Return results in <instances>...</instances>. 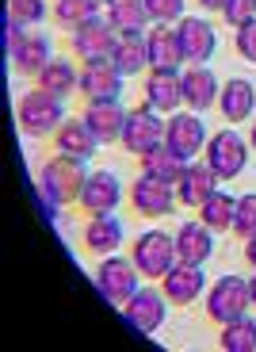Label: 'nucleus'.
<instances>
[{
    "mask_svg": "<svg viewBox=\"0 0 256 352\" xmlns=\"http://www.w3.org/2000/svg\"><path fill=\"white\" fill-rule=\"evenodd\" d=\"M146 104L161 115H172L184 104V88H180V73L176 69H150L146 77Z\"/></svg>",
    "mask_w": 256,
    "mask_h": 352,
    "instance_id": "nucleus-18",
    "label": "nucleus"
},
{
    "mask_svg": "<svg viewBox=\"0 0 256 352\" xmlns=\"http://www.w3.org/2000/svg\"><path fill=\"white\" fill-rule=\"evenodd\" d=\"M187 161L180 157V153H172L161 142V146H153L150 153H141V173H150V176H161V180H168V184H176L180 173H184Z\"/></svg>",
    "mask_w": 256,
    "mask_h": 352,
    "instance_id": "nucleus-29",
    "label": "nucleus"
},
{
    "mask_svg": "<svg viewBox=\"0 0 256 352\" xmlns=\"http://www.w3.org/2000/svg\"><path fill=\"white\" fill-rule=\"evenodd\" d=\"M100 4H111V0H100Z\"/></svg>",
    "mask_w": 256,
    "mask_h": 352,
    "instance_id": "nucleus-42",
    "label": "nucleus"
},
{
    "mask_svg": "<svg viewBox=\"0 0 256 352\" xmlns=\"http://www.w3.org/2000/svg\"><path fill=\"white\" fill-rule=\"evenodd\" d=\"M218 192V176L207 161H187L184 173L176 180V199L187 203V207H203L211 195Z\"/></svg>",
    "mask_w": 256,
    "mask_h": 352,
    "instance_id": "nucleus-14",
    "label": "nucleus"
},
{
    "mask_svg": "<svg viewBox=\"0 0 256 352\" xmlns=\"http://www.w3.org/2000/svg\"><path fill=\"white\" fill-rule=\"evenodd\" d=\"M100 16V0H54V19L69 31H77L80 23Z\"/></svg>",
    "mask_w": 256,
    "mask_h": 352,
    "instance_id": "nucleus-32",
    "label": "nucleus"
},
{
    "mask_svg": "<svg viewBox=\"0 0 256 352\" xmlns=\"http://www.w3.org/2000/svg\"><path fill=\"white\" fill-rule=\"evenodd\" d=\"M199 8H207V12H222V8H226V0H199Z\"/></svg>",
    "mask_w": 256,
    "mask_h": 352,
    "instance_id": "nucleus-39",
    "label": "nucleus"
},
{
    "mask_svg": "<svg viewBox=\"0 0 256 352\" xmlns=\"http://www.w3.org/2000/svg\"><path fill=\"white\" fill-rule=\"evenodd\" d=\"M8 54H12L16 73H23V77H38V73L46 69V62L54 58V54H50V38H46L43 31H23V35L8 46Z\"/></svg>",
    "mask_w": 256,
    "mask_h": 352,
    "instance_id": "nucleus-15",
    "label": "nucleus"
},
{
    "mask_svg": "<svg viewBox=\"0 0 256 352\" xmlns=\"http://www.w3.org/2000/svg\"><path fill=\"white\" fill-rule=\"evenodd\" d=\"M111 65H115L123 77H138L141 69H150L146 38L141 35H119V46H115V54H111Z\"/></svg>",
    "mask_w": 256,
    "mask_h": 352,
    "instance_id": "nucleus-27",
    "label": "nucleus"
},
{
    "mask_svg": "<svg viewBox=\"0 0 256 352\" xmlns=\"http://www.w3.org/2000/svg\"><path fill=\"white\" fill-rule=\"evenodd\" d=\"M134 264H138L141 276H165L172 264L180 261L176 256V238H168V234H161V230H146L138 241H134Z\"/></svg>",
    "mask_w": 256,
    "mask_h": 352,
    "instance_id": "nucleus-6",
    "label": "nucleus"
},
{
    "mask_svg": "<svg viewBox=\"0 0 256 352\" xmlns=\"http://www.w3.org/2000/svg\"><path fill=\"white\" fill-rule=\"evenodd\" d=\"M176 35H180L184 62H191V65L211 62V54H214V27L207 23V19L184 16V19H180V27H176Z\"/></svg>",
    "mask_w": 256,
    "mask_h": 352,
    "instance_id": "nucleus-16",
    "label": "nucleus"
},
{
    "mask_svg": "<svg viewBox=\"0 0 256 352\" xmlns=\"http://www.w3.org/2000/svg\"><path fill=\"white\" fill-rule=\"evenodd\" d=\"M180 88H184V104L191 111H207L211 104H218V80L207 65H191L187 73H180Z\"/></svg>",
    "mask_w": 256,
    "mask_h": 352,
    "instance_id": "nucleus-21",
    "label": "nucleus"
},
{
    "mask_svg": "<svg viewBox=\"0 0 256 352\" xmlns=\"http://www.w3.org/2000/svg\"><path fill=\"white\" fill-rule=\"evenodd\" d=\"M38 88H46L50 96H69V92H77L80 88V73L73 69V62H65V58H50L46 62V69L38 73Z\"/></svg>",
    "mask_w": 256,
    "mask_h": 352,
    "instance_id": "nucleus-28",
    "label": "nucleus"
},
{
    "mask_svg": "<svg viewBox=\"0 0 256 352\" xmlns=\"http://www.w3.org/2000/svg\"><path fill=\"white\" fill-rule=\"evenodd\" d=\"M245 261H248V264H253V268H256V234H253V238L245 241Z\"/></svg>",
    "mask_w": 256,
    "mask_h": 352,
    "instance_id": "nucleus-38",
    "label": "nucleus"
},
{
    "mask_svg": "<svg viewBox=\"0 0 256 352\" xmlns=\"http://www.w3.org/2000/svg\"><path fill=\"white\" fill-rule=\"evenodd\" d=\"M214 230L203 226V222H184L176 230V256L184 264H207L214 253Z\"/></svg>",
    "mask_w": 256,
    "mask_h": 352,
    "instance_id": "nucleus-22",
    "label": "nucleus"
},
{
    "mask_svg": "<svg viewBox=\"0 0 256 352\" xmlns=\"http://www.w3.org/2000/svg\"><path fill=\"white\" fill-rule=\"evenodd\" d=\"M168 295L165 291H153V287H138L126 299V307H123V318H126V326L130 329H138L141 337H150V333H157L161 329V322H165V314H168Z\"/></svg>",
    "mask_w": 256,
    "mask_h": 352,
    "instance_id": "nucleus-9",
    "label": "nucleus"
},
{
    "mask_svg": "<svg viewBox=\"0 0 256 352\" xmlns=\"http://www.w3.org/2000/svg\"><path fill=\"white\" fill-rule=\"evenodd\" d=\"M237 54L245 62L256 65V19H248V23L237 27Z\"/></svg>",
    "mask_w": 256,
    "mask_h": 352,
    "instance_id": "nucleus-37",
    "label": "nucleus"
},
{
    "mask_svg": "<svg viewBox=\"0 0 256 352\" xmlns=\"http://www.w3.org/2000/svg\"><path fill=\"white\" fill-rule=\"evenodd\" d=\"M218 344L226 352H256V322L253 318H233V322H226L222 326V337H218Z\"/></svg>",
    "mask_w": 256,
    "mask_h": 352,
    "instance_id": "nucleus-30",
    "label": "nucleus"
},
{
    "mask_svg": "<svg viewBox=\"0 0 256 352\" xmlns=\"http://www.w3.org/2000/svg\"><path fill=\"white\" fill-rule=\"evenodd\" d=\"M8 19L19 27H38L46 19V0H8Z\"/></svg>",
    "mask_w": 256,
    "mask_h": 352,
    "instance_id": "nucleus-33",
    "label": "nucleus"
},
{
    "mask_svg": "<svg viewBox=\"0 0 256 352\" xmlns=\"http://www.w3.org/2000/svg\"><path fill=\"white\" fill-rule=\"evenodd\" d=\"M146 50H150V69H180L184 65L180 35L168 23H153L146 31Z\"/></svg>",
    "mask_w": 256,
    "mask_h": 352,
    "instance_id": "nucleus-19",
    "label": "nucleus"
},
{
    "mask_svg": "<svg viewBox=\"0 0 256 352\" xmlns=\"http://www.w3.org/2000/svg\"><path fill=\"white\" fill-rule=\"evenodd\" d=\"M218 107L226 115V123H245L256 107V88L248 85L245 77H233L230 85L218 92Z\"/></svg>",
    "mask_w": 256,
    "mask_h": 352,
    "instance_id": "nucleus-24",
    "label": "nucleus"
},
{
    "mask_svg": "<svg viewBox=\"0 0 256 352\" xmlns=\"http://www.w3.org/2000/svg\"><path fill=\"white\" fill-rule=\"evenodd\" d=\"M119 199H123V184H119L115 176L107 173H89V184L80 192V207L89 214H115Z\"/></svg>",
    "mask_w": 256,
    "mask_h": 352,
    "instance_id": "nucleus-17",
    "label": "nucleus"
},
{
    "mask_svg": "<svg viewBox=\"0 0 256 352\" xmlns=\"http://www.w3.org/2000/svg\"><path fill=\"white\" fill-rule=\"evenodd\" d=\"M123 245V222L115 214H92L89 226H84V249L100 256H111Z\"/></svg>",
    "mask_w": 256,
    "mask_h": 352,
    "instance_id": "nucleus-23",
    "label": "nucleus"
},
{
    "mask_svg": "<svg viewBox=\"0 0 256 352\" xmlns=\"http://www.w3.org/2000/svg\"><path fill=\"white\" fill-rule=\"evenodd\" d=\"M107 23L115 27L119 35H141L146 23H150L146 0H111L107 4Z\"/></svg>",
    "mask_w": 256,
    "mask_h": 352,
    "instance_id": "nucleus-26",
    "label": "nucleus"
},
{
    "mask_svg": "<svg viewBox=\"0 0 256 352\" xmlns=\"http://www.w3.org/2000/svg\"><path fill=\"white\" fill-rule=\"evenodd\" d=\"M248 142H253V150H256V123H253V134H248Z\"/></svg>",
    "mask_w": 256,
    "mask_h": 352,
    "instance_id": "nucleus-41",
    "label": "nucleus"
},
{
    "mask_svg": "<svg viewBox=\"0 0 256 352\" xmlns=\"http://www.w3.org/2000/svg\"><path fill=\"white\" fill-rule=\"evenodd\" d=\"M130 203H134V211L146 214V219H161V214H168L172 203H176V184H168V180H161V176L141 173L138 180H134V188H130Z\"/></svg>",
    "mask_w": 256,
    "mask_h": 352,
    "instance_id": "nucleus-11",
    "label": "nucleus"
},
{
    "mask_svg": "<svg viewBox=\"0 0 256 352\" xmlns=\"http://www.w3.org/2000/svg\"><path fill=\"white\" fill-rule=\"evenodd\" d=\"M54 138H58V153H69V157H80V161H89L92 153H96V146H100L84 119H65Z\"/></svg>",
    "mask_w": 256,
    "mask_h": 352,
    "instance_id": "nucleus-25",
    "label": "nucleus"
},
{
    "mask_svg": "<svg viewBox=\"0 0 256 352\" xmlns=\"http://www.w3.org/2000/svg\"><path fill=\"white\" fill-rule=\"evenodd\" d=\"M43 195L54 207H65V203H80V192L89 184V173H84V161L69 157V153H58L43 165Z\"/></svg>",
    "mask_w": 256,
    "mask_h": 352,
    "instance_id": "nucleus-1",
    "label": "nucleus"
},
{
    "mask_svg": "<svg viewBox=\"0 0 256 352\" xmlns=\"http://www.w3.org/2000/svg\"><path fill=\"white\" fill-rule=\"evenodd\" d=\"M80 92L89 100H119V92H123V73L111 62H84L80 65Z\"/></svg>",
    "mask_w": 256,
    "mask_h": 352,
    "instance_id": "nucleus-20",
    "label": "nucleus"
},
{
    "mask_svg": "<svg viewBox=\"0 0 256 352\" xmlns=\"http://www.w3.org/2000/svg\"><path fill=\"white\" fill-rule=\"evenodd\" d=\"M222 16L230 19L233 27L248 23V19H256V0H226V8H222Z\"/></svg>",
    "mask_w": 256,
    "mask_h": 352,
    "instance_id": "nucleus-36",
    "label": "nucleus"
},
{
    "mask_svg": "<svg viewBox=\"0 0 256 352\" xmlns=\"http://www.w3.org/2000/svg\"><path fill=\"white\" fill-rule=\"evenodd\" d=\"M153 23H180L184 19V0H146Z\"/></svg>",
    "mask_w": 256,
    "mask_h": 352,
    "instance_id": "nucleus-35",
    "label": "nucleus"
},
{
    "mask_svg": "<svg viewBox=\"0 0 256 352\" xmlns=\"http://www.w3.org/2000/svg\"><path fill=\"white\" fill-rule=\"evenodd\" d=\"M138 264L134 261H123V256H107L104 264L96 268V287H100V295H104L111 307H119L123 310L126 307V299H130L134 291H138Z\"/></svg>",
    "mask_w": 256,
    "mask_h": 352,
    "instance_id": "nucleus-3",
    "label": "nucleus"
},
{
    "mask_svg": "<svg viewBox=\"0 0 256 352\" xmlns=\"http://www.w3.org/2000/svg\"><path fill=\"white\" fill-rule=\"evenodd\" d=\"M233 234H237V238H253L256 234V192H248V195H241L237 199V211H233Z\"/></svg>",
    "mask_w": 256,
    "mask_h": 352,
    "instance_id": "nucleus-34",
    "label": "nucleus"
},
{
    "mask_svg": "<svg viewBox=\"0 0 256 352\" xmlns=\"http://www.w3.org/2000/svg\"><path fill=\"white\" fill-rule=\"evenodd\" d=\"M119 142H123L126 153H134V157H141L153 146H161L165 142V119H161V111H153L150 104L126 111V126H123V138Z\"/></svg>",
    "mask_w": 256,
    "mask_h": 352,
    "instance_id": "nucleus-5",
    "label": "nucleus"
},
{
    "mask_svg": "<svg viewBox=\"0 0 256 352\" xmlns=\"http://www.w3.org/2000/svg\"><path fill=\"white\" fill-rule=\"evenodd\" d=\"M89 131L96 134L100 146H111V142L123 138V126H126V111L119 107V100H89L84 115H80Z\"/></svg>",
    "mask_w": 256,
    "mask_h": 352,
    "instance_id": "nucleus-13",
    "label": "nucleus"
},
{
    "mask_svg": "<svg viewBox=\"0 0 256 352\" xmlns=\"http://www.w3.org/2000/svg\"><path fill=\"white\" fill-rule=\"evenodd\" d=\"M115 46H119V31L107 23V16H96L73 31V50H77L80 62H111Z\"/></svg>",
    "mask_w": 256,
    "mask_h": 352,
    "instance_id": "nucleus-8",
    "label": "nucleus"
},
{
    "mask_svg": "<svg viewBox=\"0 0 256 352\" xmlns=\"http://www.w3.org/2000/svg\"><path fill=\"white\" fill-rule=\"evenodd\" d=\"M248 307H253V295H248V280H241V276H222V280L207 291V314H211L218 326L241 318Z\"/></svg>",
    "mask_w": 256,
    "mask_h": 352,
    "instance_id": "nucleus-4",
    "label": "nucleus"
},
{
    "mask_svg": "<svg viewBox=\"0 0 256 352\" xmlns=\"http://www.w3.org/2000/svg\"><path fill=\"white\" fill-rule=\"evenodd\" d=\"M161 291H165L168 302H176V307H187V302H195V299H199V295L207 291V272H203V264H184V261H176L165 276H161Z\"/></svg>",
    "mask_w": 256,
    "mask_h": 352,
    "instance_id": "nucleus-12",
    "label": "nucleus"
},
{
    "mask_svg": "<svg viewBox=\"0 0 256 352\" xmlns=\"http://www.w3.org/2000/svg\"><path fill=\"white\" fill-rule=\"evenodd\" d=\"M248 295H253V307H256V276L248 280Z\"/></svg>",
    "mask_w": 256,
    "mask_h": 352,
    "instance_id": "nucleus-40",
    "label": "nucleus"
},
{
    "mask_svg": "<svg viewBox=\"0 0 256 352\" xmlns=\"http://www.w3.org/2000/svg\"><path fill=\"white\" fill-rule=\"evenodd\" d=\"M233 211H237V199H230V195L218 188V192L199 207V222L211 226V230H230L233 226Z\"/></svg>",
    "mask_w": 256,
    "mask_h": 352,
    "instance_id": "nucleus-31",
    "label": "nucleus"
},
{
    "mask_svg": "<svg viewBox=\"0 0 256 352\" xmlns=\"http://www.w3.org/2000/svg\"><path fill=\"white\" fill-rule=\"evenodd\" d=\"M207 126L199 119V111H172L165 123V146L172 153H180L184 161H195V153L207 146Z\"/></svg>",
    "mask_w": 256,
    "mask_h": 352,
    "instance_id": "nucleus-7",
    "label": "nucleus"
},
{
    "mask_svg": "<svg viewBox=\"0 0 256 352\" xmlns=\"http://www.w3.org/2000/svg\"><path fill=\"white\" fill-rule=\"evenodd\" d=\"M248 161V142L237 131H218L207 142V165L214 168L218 180H233Z\"/></svg>",
    "mask_w": 256,
    "mask_h": 352,
    "instance_id": "nucleus-10",
    "label": "nucleus"
},
{
    "mask_svg": "<svg viewBox=\"0 0 256 352\" xmlns=\"http://www.w3.org/2000/svg\"><path fill=\"white\" fill-rule=\"evenodd\" d=\"M62 123H65V107L58 96H50L46 88L23 92V100H19V126H23V134L46 138V134H58Z\"/></svg>",
    "mask_w": 256,
    "mask_h": 352,
    "instance_id": "nucleus-2",
    "label": "nucleus"
}]
</instances>
